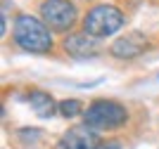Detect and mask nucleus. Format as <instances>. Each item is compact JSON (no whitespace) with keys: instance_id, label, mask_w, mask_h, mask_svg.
Here are the masks:
<instances>
[{"instance_id":"obj_8","label":"nucleus","mask_w":159,"mask_h":149,"mask_svg":"<svg viewBox=\"0 0 159 149\" xmlns=\"http://www.w3.org/2000/svg\"><path fill=\"white\" fill-rule=\"evenodd\" d=\"M29 104L33 107V111L38 114V116H43V118H48V116H52L55 114V99L48 95V92H43V90H33L31 95H29Z\"/></svg>"},{"instance_id":"obj_4","label":"nucleus","mask_w":159,"mask_h":149,"mask_svg":"<svg viewBox=\"0 0 159 149\" xmlns=\"http://www.w3.org/2000/svg\"><path fill=\"white\" fill-rule=\"evenodd\" d=\"M40 17L45 21V26H50L55 31H66L76 21V7L69 0H45L40 5Z\"/></svg>"},{"instance_id":"obj_9","label":"nucleus","mask_w":159,"mask_h":149,"mask_svg":"<svg viewBox=\"0 0 159 149\" xmlns=\"http://www.w3.org/2000/svg\"><path fill=\"white\" fill-rule=\"evenodd\" d=\"M57 109H60V114H62L64 118H74L76 114H81V111H83V104H81L79 99H64V102H60V107H57Z\"/></svg>"},{"instance_id":"obj_2","label":"nucleus","mask_w":159,"mask_h":149,"mask_svg":"<svg viewBox=\"0 0 159 149\" xmlns=\"http://www.w3.org/2000/svg\"><path fill=\"white\" fill-rule=\"evenodd\" d=\"M126 109L121 104L112 102V99H95L86 111H83V125L98 130H109V128H119L126 123Z\"/></svg>"},{"instance_id":"obj_5","label":"nucleus","mask_w":159,"mask_h":149,"mask_svg":"<svg viewBox=\"0 0 159 149\" xmlns=\"http://www.w3.org/2000/svg\"><path fill=\"white\" fill-rule=\"evenodd\" d=\"M98 147H100V137L88 125H76V128L66 130V135L60 142V149H98Z\"/></svg>"},{"instance_id":"obj_6","label":"nucleus","mask_w":159,"mask_h":149,"mask_svg":"<svg viewBox=\"0 0 159 149\" xmlns=\"http://www.w3.org/2000/svg\"><path fill=\"white\" fill-rule=\"evenodd\" d=\"M145 47H147V38L145 36L131 33V36H124V38L114 40L112 43V55L119 57V59H131V57H138Z\"/></svg>"},{"instance_id":"obj_10","label":"nucleus","mask_w":159,"mask_h":149,"mask_svg":"<svg viewBox=\"0 0 159 149\" xmlns=\"http://www.w3.org/2000/svg\"><path fill=\"white\" fill-rule=\"evenodd\" d=\"M98 149H119V142H105V144H100Z\"/></svg>"},{"instance_id":"obj_1","label":"nucleus","mask_w":159,"mask_h":149,"mask_svg":"<svg viewBox=\"0 0 159 149\" xmlns=\"http://www.w3.org/2000/svg\"><path fill=\"white\" fill-rule=\"evenodd\" d=\"M14 43L26 52H50L52 36L48 31L45 21L36 19L31 14H21L14 21Z\"/></svg>"},{"instance_id":"obj_3","label":"nucleus","mask_w":159,"mask_h":149,"mask_svg":"<svg viewBox=\"0 0 159 149\" xmlns=\"http://www.w3.org/2000/svg\"><path fill=\"white\" fill-rule=\"evenodd\" d=\"M124 26V14L114 5H95L83 19V28L93 38H105L112 36Z\"/></svg>"},{"instance_id":"obj_7","label":"nucleus","mask_w":159,"mask_h":149,"mask_svg":"<svg viewBox=\"0 0 159 149\" xmlns=\"http://www.w3.org/2000/svg\"><path fill=\"white\" fill-rule=\"evenodd\" d=\"M98 38L93 36H88L86 31L83 33H71V36H66L64 38V50L74 57H90L93 52H98Z\"/></svg>"}]
</instances>
